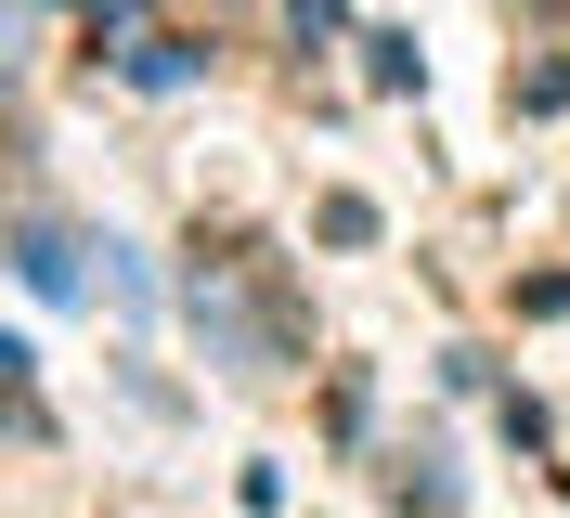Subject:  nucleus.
<instances>
[{
	"label": "nucleus",
	"mask_w": 570,
	"mask_h": 518,
	"mask_svg": "<svg viewBox=\"0 0 570 518\" xmlns=\"http://www.w3.org/2000/svg\"><path fill=\"white\" fill-rule=\"evenodd\" d=\"M13 260H27L39 299H66V285H78V260H66V234H52V221H27V246H13Z\"/></svg>",
	"instance_id": "obj_1"
}]
</instances>
